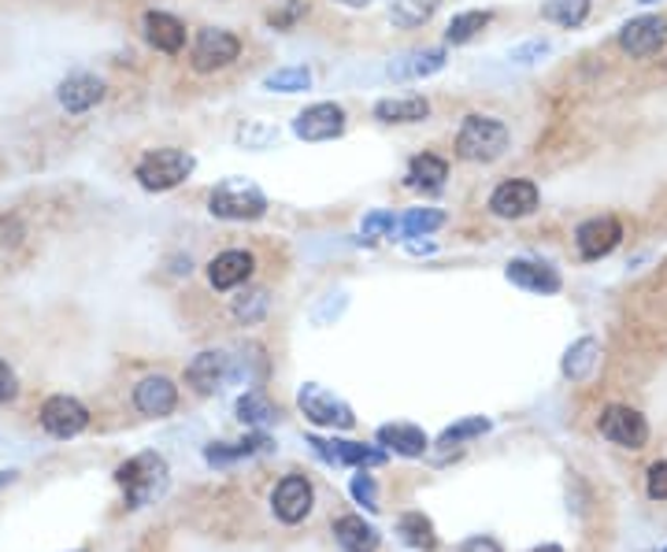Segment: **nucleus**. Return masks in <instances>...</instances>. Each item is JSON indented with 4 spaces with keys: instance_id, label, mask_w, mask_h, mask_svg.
Returning <instances> with one entry per match:
<instances>
[{
    "instance_id": "0eeeda50",
    "label": "nucleus",
    "mask_w": 667,
    "mask_h": 552,
    "mask_svg": "<svg viewBox=\"0 0 667 552\" xmlns=\"http://www.w3.org/2000/svg\"><path fill=\"white\" fill-rule=\"evenodd\" d=\"M597 427H600V437H608V442L619 448H645V442H650V423H645V416L627 405L605 408Z\"/></svg>"
},
{
    "instance_id": "a211bd4d",
    "label": "nucleus",
    "mask_w": 667,
    "mask_h": 552,
    "mask_svg": "<svg viewBox=\"0 0 667 552\" xmlns=\"http://www.w3.org/2000/svg\"><path fill=\"white\" fill-rule=\"evenodd\" d=\"M308 445L331 464H353V467L386 464V453H382V448H371V445H360V442H323V437H312Z\"/></svg>"
},
{
    "instance_id": "423d86ee",
    "label": "nucleus",
    "mask_w": 667,
    "mask_h": 552,
    "mask_svg": "<svg viewBox=\"0 0 667 552\" xmlns=\"http://www.w3.org/2000/svg\"><path fill=\"white\" fill-rule=\"evenodd\" d=\"M297 405L300 411L308 416V423H315V427H331V430H349L356 423V416H353V408L345 405L342 397H334L331 389H323V386H315V382H308L305 389H300V397H297Z\"/></svg>"
},
{
    "instance_id": "e433bc0d",
    "label": "nucleus",
    "mask_w": 667,
    "mask_h": 552,
    "mask_svg": "<svg viewBox=\"0 0 667 552\" xmlns=\"http://www.w3.org/2000/svg\"><path fill=\"white\" fill-rule=\"evenodd\" d=\"M364 238L374 241V238H393V230H397V219H393V212H371L368 219H364Z\"/></svg>"
},
{
    "instance_id": "a878e982",
    "label": "nucleus",
    "mask_w": 667,
    "mask_h": 552,
    "mask_svg": "<svg viewBox=\"0 0 667 552\" xmlns=\"http://www.w3.org/2000/svg\"><path fill=\"white\" fill-rule=\"evenodd\" d=\"M589 8H594V0H541V19L563 26V31H575L586 23Z\"/></svg>"
},
{
    "instance_id": "f704fd0d",
    "label": "nucleus",
    "mask_w": 667,
    "mask_h": 552,
    "mask_svg": "<svg viewBox=\"0 0 667 552\" xmlns=\"http://www.w3.org/2000/svg\"><path fill=\"white\" fill-rule=\"evenodd\" d=\"M264 312H267V289H249V293H241L238 304H234V315H238L241 323L264 320Z\"/></svg>"
},
{
    "instance_id": "f3484780",
    "label": "nucleus",
    "mask_w": 667,
    "mask_h": 552,
    "mask_svg": "<svg viewBox=\"0 0 667 552\" xmlns=\"http://www.w3.org/2000/svg\"><path fill=\"white\" fill-rule=\"evenodd\" d=\"M227 379H230V357L219 349L201 352V357H193V363L186 368V382H190L196 393H215Z\"/></svg>"
},
{
    "instance_id": "4c0bfd02",
    "label": "nucleus",
    "mask_w": 667,
    "mask_h": 552,
    "mask_svg": "<svg viewBox=\"0 0 667 552\" xmlns=\"http://www.w3.org/2000/svg\"><path fill=\"white\" fill-rule=\"evenodd\" d=\"M353 497L360 501L368 512H379L382 508V504H379V490H374V479H371V475H364V471L353 479Z\"/></svg>"
},
{
    "instance_id": "ea45409f",
    "label": "nucleus",
    "mask_w": 667,
    "mask_h": 552,
    "mask_svg": "<svg viewBox=\"0 0 667 552\" xmlns=\"http://www.w3.org/2000/svg\"><path fill=\"white\" fill-rule=\"evenodd\" d=\"M645 490H650L653 501H667V460L650 467V475H645Z\"/></svg>"
},
{
    "instance_id": "20e7f679",
    "label": "nucleus",
    "mask_w": 667,
    "mask_h": 552,
    "mask_svg": "<svg viewBox=\"0 0 667 552\" xmlns=\"http://www.w3.org/2000/svg\"><path fill=\"white\" fill-rule=\"evenodd\" d=\"M193 156L182 148H153L145 153L134 167V179L145 185L148 193H167L175 185H182L193 175Z\"/></svg>"
},
{
    "instance_id": "1a4fd4ad",
    "label": "nucleus",
    "mask_w": 667,
    "mask_h": 552,
    "mask_svg": "<svg viewBox=\"0 0 667 552\" xmlns=\"http://www.w3.org/2000/svg\"><path fill=\"white\" fill-rule=\"evenodd\" d=\"M664 41H667V19L660 15H638L631 23H623V31H619V49L634 56V60L660 52Z\"/></svg>"
},
{
    "instance_id": "c85d7f7f",
    "label": "nucleus",
    "mask_w": 667,
    "mask_h": 552,
    "mask_svg": "<svg viewBox=\"0 0 667 552\" xmlns=\"http://www.w3.org/2000/svg\"><path fill=\"white\" fill-rule=\"evenodd\" d=\"M271 442L264 434H252L246 442H227V445H209L204 448V456H209V464H234V460H249V456L257 453H267Z\"/></svg>"
},
{
    "instance_id": "4468645a",
    "label": "nucleus",
    "mask_w": 667,
    "mask_h": 552,
    "mask_svg": "<svg viewBox=\"0 0 667 552\" xmlns=\"http://www.w3.org/2000/svg\"><path fill=\"white\" fill-rule=\"evenodd\" d=\"M56 100H60V108L68 111V116H86L90 108H97L100 100H105V82L90 71H74L60 82Z\"/></svg>"
},
{
    "instance_id": "2eb2a0df",
    "label": "nucleus",
    "mask_w": 667,
    "mask_h": 552,
    "mask_svg": "<svg viewBox=\"0 0 667 552\" xmlns=\"http://www.w3.org/2000/svg\"><path fill=\"white\" fill-rule=\"evenodd\" d=\"M134 405L141 416L164 419L178 408V386L167 374H148V379H141L134 386Z\"/></svg>"
},
{
    "instance_id": "7c9ffc66",
    "label": "nucleus",
    "mask_w": 667,
    "mask_h": 552,
    "mask_svg": "<svg viewBox=\"0 0 667 552\" xmlns=\"http://www.w3.org/2000/svg\"><path fill=\"white\" fill-rule=\"evenodd\" d=\"M397 535L408 541V545H416L422 552L438 549V535H434V523H430L422 512H408V516L397 519Z\"/></svg>"
},
{
    "instance_id": "a19ab883",
    "label": "nucleus",
    "mask_w": 667,
    "mask_h": 552,
    "mask_svg": "<svg viewBox=\"0 0 667 552\" xmlns=\"http://www.w3.org/2000/svg\"><path fill=\"white\" fill-rule=\"evenodd\" d=\"M545 52H549V41H541L538 37V41H527V45H520V49H512L509 60L512 63H534V60H541Z\"/></svg>"
},
{
    "instance_id": "c03bdc74",
    "label": "nucleus",
    "mask_w": 667,
    "mask_h": 552,
    "mask_svg": "<svg viewBox=\"0 0 667 552\" xmlns=\"http://www.w3.org/2000/svg\"><path fill=\"white\" fill-rule=\"evenodd\" d=\"M337 4H345V8H371L374 0H337Z\"/></svg>"
},
{
    "instance_id": "aec40b11",
    "label": "nucleus",
    "mask_w": 667,
    "mask_h": 552,
    "mask_svg": "<svg viewBox=\"0 0 667 552\" xmlns=\"http://www.w3.org/2000/svg\"><path fill=\"white\" fill-rule=\"evenodd\" d=\"M504 275H509L512 286L527 289V293H560V275L552 267L545 264H534V260H512L509 267H504Z\"/></svg>"
},
{
    "instance_id": "4be33fe9",
    "label": "nucleus",
    "mask_w": 667,
    "mask_h": 552,
    "mask_svg": "<svg viewBox=\"0 0 667 552\" xmlns=\"http://www.w3.org/2000/svg\"><path fill=\"white\" fill-rule=\"evenodd\" d=\"M445 68V49H419V52H408L401 60L390 63V79H401V82H419V79H430Z\"/></svg>"
},
{
    "instance_id": "f257e3e1",
    "label": "nucleus",
    "mask_w": 667,
    "mask_h": 552,
    "mask_svg": "<svg viewBox=\"0 0 667 552\" xmlns=\"http://www.w3.org/2000/svg\"><path fill=\"white\" fill-rule=\"evenodd\" d=\"M116 482L123 485V497L130 508L156 504L167 493V460L156 453H138L127 464H119Z\"/></svg>"
},
{
    "instance_id": "79ce46f5",
    "label": "nucleus",
    "mask_w": 667,
    "mask_h": 552,
    "mask_svg": "<svg viewBox=\"0 0 667 552\" xmlns=\"http://www.w3.org/2000/svg\"><path fill=\"white\" fill-rule=\"evenodd\" d=\"M15 397H19V379H15V371L0 360V405H8V400H15Z\"/></svg>"
},
{
    "instance_id": "2f4dec72",
    "label": "nucleus",
    "mask_w": 667,
    "mask_h": 552,
    "mask_svg": "<svg viewBox=\"0 0 667 552\" xmlns=\"http://www.w3.org/2000/svg\"><path fill=\"white\" fill-rule=\"evenodd\" d=\"M438 227H445V212L412 208L404 219H397V230H393V233H404V238H427V233H434Z\"/></svg>"
},
{
    "instance_id": "6e6552de",
    "label": "nucleus",
    "mask_w": 667,
    "mask_h": 552,
    "mask_svg": "<svg viewBox=\"0 0 667 552\" xmlns=\"http://www.w3.org/2000/svg\"><path fill=\"white\" fill-rule=\"evenodd\" d=\"M294 134L300 137V142H334V137L345 134V108L334 105V100L308 105L294 119Z\"/></svg>"
},
{
    "instance_id": "412c9836",
    "label": "nucleus",
    "mask_w": 667,
    "mask_h": 552,
    "mask_svg": "<svg viewBox=\"0 0 667 552\" xmlns=\"http://www.w3.org/2000/svg\"><path fill=\"white\" fill-rule=\"evenodd\" d=\"M430 116V100L419 97V93H408V97H382L374 105V119L379 123H422Z\"/></svg>"
},
{
    "instance_id": "49530a36",
    "label": "nucleus",
    "mask_w": 667,
    "mask_h": 552,
    "mask_svg": "<svg viewBox=\"0 0 667 552\" xmlns=\"http://www.w3.org/2000/svg\"><path fill=\"white\" fill-rule=\"evenodd\" d=\"M534 552H563L560 545H541V549H534Z\"/></svg>"
},
{
    "instance_id": "7ed1b4c3",
    "label": "nucleus",
    "mask_w": 667,
    "mask_h": 552,
    "mask_svg": "<svg viewBox=\"0 0 667 552\" xmlns=\"http://www.w3.org/2000/svg\"><path fill=\"white\" fill-rule=\"evenodd\" d=\"M209 212L215 219H227V223H252L267 215V196L257 182L227 179L209 193Z\"/></svg>"
},
{
    "instance_id": "bb28decb",
    "label": "nucleus",
    "mask_w": 667,
    "mask_h": 552,
    "mask_svg": "<svg viewBox=\"0 0 667 552\" xmlns=\"http://www.w3.org/2000/svg\"><path fill=\"white\" fill-rule=\"evenodd\" d=\"M597 357H600L597 338H579V341L568 349V357H563V374H568L571 382L589 379V371L597 368Z\"/></svg>"
},
{
    "instance_id": "a18cd8bd",
    "label": "nucleus",
    "mask_w": 667,
    "mask_h": 552,
    "mask_svg": "<svg viewBox=\"0 0 667 552\" xmlns=\"http://www.w3.org/2000/svg\"><path fill=\"white\" fill-rule=\"evenodd\" d=\"M8 482H15V475L12 471H0V490H4Z\"/></svg>"
},
{
    "instance_id": "f8f14e48",
    "label": "nucleus",
    "mask_w": 667,
    "mask_h": 552,
    "mask_svg": "<svg viewBox=\"0 0 667 552\" xmlns=\"http://www.w3.org/2000/svg\"><path fill=\"white\" fill-rule=\"evenodd\" d=\"M619 241H623V223H619L616 215H594V219H586L575 230V245H579V256L582 260L608 256V252H612Z\"/></svg>"
},
{
    "instance_id": "c756f323",
    "label": "nucleus",
    "mask_w": 667,
    "mask_h": 552,
    "mask_svg": "<svg viewBox=\"0 0 667 552\" xmlns=\"http://www.w3.org/2000/svg\"><path fill=\"white\" fill-rule=\"evenodd\" d=\"M490 23H493V12H478V8H472V12H460V15H453V23H449L445 41L449 45H467V41H475V37L483 34Z\"/></svg>"
},
{
    "instance_id": "de8ad7c7",
    "label": "nucleus",
    "mask_w": 667,
    "mask_h": 552,
    "mask_svg": "<svg viewBox=\"0 0 667 552\" xmlns=\"http://www.w3.org/2000/svg\"><path fill=\"white\" fill-rule=\"evenodd\" d=\"M664 552H667V549H664Z\"/></svg>"
},
{
    "instance_id": "c9c22d12",
    "label": "nucleus",
    "mask_w": 667,
    "mask_h": 552,
    "mask_svg": "<svg viewBox=\"0 0 667 552\" xmlns=\"http://www.w3.org/2000/svg\"><path fill=\"white\" fill-rule=\"evenodd\" d=\"M490 430V423H486L483 416H475V419H464V423H456V427H449L445 434H441V448H453L460 442H467V437H478V434H486Z\"/></svg>"
},
{
    "instance_id": "f03ea898",
    "label": "nucleus",
    "mask_w": 667,
    "mask_h": 552,
    "mask_svg": "<svg viewBox=\"0 0 667 552\" xmlns=\"http://www.w3.org/2000/svg\"><path fill=\"white\" fill-rule=\"evenodd\" d=\"M512 130L493 116H467L456 130V156L467 164H493L504 156Z\"/></svg>"
},
{
    "instance_id": "5701e85b",
    "label": "nucleus",
    "mask_w": 667,
    "mask_h": 552,
    "mask_svg": "<svg viewBox=\"0 0 667 552\" xmlns=\"http://www.w3.org/2000/svg\"><path fill=\"white\" fill-rule=\"evenodd\" d=\"M445 179H449V164L434 153L416 156V160L408 164V175H404V182L422 193H441L445 190Z\"/></svg>"
},
{
    "instance_id": "58836bf2",
    "label": "nucleus",
    "mask_w": 667,
    "mask_h": 552,
    "mask_svg": "<svg viewBox=\"0 0 667 552\" xmlns=\"http://www.w3.org/2000/svg\"><path fill=\"white\" fill-rule=\"evenodd\" d=\"M300 15H305V4H300V0H286L278 12L267 15V23L275 26V31H289V26H294Z\"/></svg>"
},
{
    "instance_id": "ddd939ff",
    "label": "nucleus",
    "mask_w": 667,
    "mask_h": 552,
    "mask_svg": "<svg viewBox=\"0 0 667 552\" xmlns=\"http://www.w3.org/2000/svg\"><path fill=\"white\" fill-rule=\"evenodd\" d=\"M541 193L531 179H509L490 193V212L497 219H523L538 208Z\"/></svg>"
},
{
    "instance_id": "473e14b6",
    "label": "nucleus",
    "mask_w": 667,
    "mask_h": 552,
    "mask_svg": "<svg viewBox=\"0 0 667 552\" xmlns=\"http://www.w3.org/2000/svg\"><path fill=\"white\" fill-rule=\"evenodd\" d=\"M238 419L249 427H267L278 419V408L271 405V400L264 397V393H246V397L238 400Z\"/></svg>"
},
{
    "instance_id": "6ab92c4d",
    "label": "nucleus",
    "mask_w": 667,
    "mask_h": 552,
    "mask_svg": "<svg viewBox=\"0 0 667 552\" xmlns=\"http://www.w3.org/2000/svg\"><path fill=\"white\" fill-rule=\"evenodd\" d=\"M252 267H257V260H252L249 252L227 249V252H219V256H215L212 264H209V283L215 289H234V286L249 283Z\"/></svg>"
},
{
    "instance_id": "dca6fc26",
    "label": "nucleus",
    "mask_w": 667,
    "mask_h": 552,
    "mask_svg": "<svg viewBox=\"0 0 667 552\" xmlns=\"http://www.w3.org/2000/svg\"><path fill=\"white\" fill-rule=\"evenodd\" d=\"M141 26H145V41L153 45L156 52L178 56L186 49V23L178 15H171V12H145Z\"/></svg>"
},
{
    "instance_id": "72a5a7b5",
    "label": "nucleus",
    "mask_w": 667,
    "mask_h": 552,
    "mask_svg": "<svg viewBox=\"0 0 667 552\" xmlns=\"http://www.w3.org/2000/svg\"><path fill=\"white\" fill-rule=\"evenodd\" d=\"M308 86H312V71L308 68H278L264 79V89L271 93H305Z\"/></svg>"
},
{
    "instance_id": "b1692460",
    "label": "nucleus",
    "mask_w": 667,
    "mask_h": 552,
    "mask_svg": "<svg viewBox=\"0 0 667 552\" xmlns=\"http://www.w3.org/2000/svg\"><path fill=\"white\" fill-rule=\"evenodd\" d=\"M334 538L345 552H374L379 549V530L371 523H364V516H342L334 523Z\"/></svg>"
},
{
    "instance_id": "9b49d317",
    "label": "nucleus",
    "mask_w": 667,
    "mask_h": 552,
    "mask_svg": "<svg viewBox=\"0 0 667 552\" xmlns=\"http://www.w3.org/2000/svg\"><path fill=\"white\" fill-rule=\"evenodd\" d=\"M312 504H315V493H312V482L305 475H286L278 485H275V497H271V508L282 523H300L312 516Z\"/></svg>"
},
{
    "instance_id": "39448f33",
    "label": "nucleus",
    "mask_w": 667,
    "mask_h": 552,
    "mask_svg": "<svg viewBox=\"0 0 667 552\" xmlns=\"http://www.w3.org/2000/svg\"><path fill=\"white\" fill-rule=\"evenodd\" d=\"M238 56H241L238 34L223 31V26H204V31L196 34V41H193L190 63H193V71L212 74V71L230 68V63L238 60Z\"/></svg>"
},
{
    "instance_id": "9d476101",
    "label": "nucleus",
    "mask_w": 667,
    "mask_h": 552,
    "mask_svg": "<svg viewBox=\"0 0 667 552\" xmlns=\"http://www.w3.org/2000/svg\"><path fill=\"white\" fill-rule=\"evenodd\" d=\"M41 427L52 437H74L90 427V411L82 400L68 397V393H56V397H49L41 405Z\"/></svg>"
},
{
    "instance_id": "cd10ccee",
    "label": "nucleus",
    "mask_w": 667,
    "mask_h": 552,
    "mask_svg": "<svg viewBox=\"0 0 667 552\" xmlns=\"http://www.w3.org/2000/svg\"><path fill=\"white\" fill-rule=\"evenodd\" d=\"M441 0H390V19L401 31H416V26L430 23Z\"/></svg>"
},
{
    "instance_id": "393cba45",
    "label": "nucleus",
    "mask_w": 667,
    "mask_h": 552,
    "mask_svg": "<svg viewBox=\"0 0 667 552\" xmlns=\"http://www.w3.org/2000/svg\"><path fill=\"white\" fill-rule=\"evenodd\" d=\"M379 442L393 448V453H401V456H422L427 453V434H422L419 427H412V423H390V427H382L379 430Z\"/></svg>"
},
{
    "instance_id": "37998d69",
    "label": "nucleus",
    "mask_w": 667,
    "mask_h": 552,
    "mask_svg": "<svg viewBox=\"0 0 667 552\" xmlns=\"http://www.w3.org/2000/svg\"><path fill=\"white\" fill-rule=\"evenodd\" d=\"M460 552H501V545H497L493 538H472L460 545Z\"/></svg>"
}]
</instances>
